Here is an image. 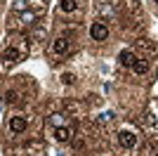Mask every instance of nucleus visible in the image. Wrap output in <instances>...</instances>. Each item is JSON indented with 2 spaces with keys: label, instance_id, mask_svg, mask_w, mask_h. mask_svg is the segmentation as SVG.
<instances>
[{
  "label": "nucleus",
  "instance_id": "nucleus-7",
  "mask_svg": "<svg viewBox=\"0 0 158 156\" xmlns=\"http://www.w3.org/2000/svg\"><path fill=\"white\" fill-rule=\"evenodd\" d=\"M118 59H120V64L125 66V69H132V64L137 62V54H135L132 50H123V52L118 54Z\"/></svg>",
  "mask_w": 158,
  "mask_h": 156
},
{
  "label": "nucleus",
  "instance_id": "nucleus-12",
  "mask_svg": "<svg viewBox=\"0 0 158 156\" xmlns=\"http://www.w3.org/2000/svg\"><path fill=\"white\" fill-rule=\"evenodd\" d=\"M61 83L64 85H73L76 83V76H73V73H64V76H61Z\"/></svg>",
  "mask_w": 158,
  "mask_h": 156
},
{
  "label": "nucleus",
  "instance_id": "nucleus-10",
  "mask_svg": "<svg viewBox=\"0 0 158 156\" xmlns=\"http://www.w3.org/2000/svg\"><path fill=\"white\" fill-rule=\"evenodd\" d=\"M40 10H31V12H21V24H33V21L38 19Z\"/></svg>",
  "mask_w": 158,
  "mask_h": 156
},
{
  "label": "nucleus",
  "instance_id": "nucleus-5",
  "mask_svg": "<svg viewBox=\"0 0 158 156\" xmlns=\"http://www.w3.org/2000/svg\"><path fill=\"white\" fill-rule=\"evenodd\" d=\"M52 137L57 140V142H69V140H71V128H69L66 123L54 125L52 128Z\"/></svg>",
  "mask_w": 158,
  "mask_h": 156
},
{
  "label": "nucleus",
  "instance_id": "nucleus-11",
  "mask_svg": "<svg viewBox=\"0 0 158 156\" xmlns=\"http://www.w3.org/2000/svg\"><path fill=\"white\" fill-rule=\"evenodd\" d=\"M132 71L135 73H146L149 71V62H146V59H137V62L132 64Z\"/></svg>",
  "mask_w": 158,
  "mask_h": 156
},
{
  "label": "nucleus",
  "instance_id": "nucleus-8",
  "mask_svg": "<svg viewBox=\"0 0 158 156\" xmlns=\"http://www.w3.org/2000/svg\"><path fill=\"white\" fill-rule=\"evenodd\" d=\"M76 7H78V0H61V2H59V10L66 12V14L76 12Z\"/></svg>",
  "mask_w": 158,
  "mask_h": 156
},
{
  "label": "nucleus",
  "instance_id": "nucleus-1",
  "mask_svg": "<svg viewBox=\"0 0 158 156\" xmlns=\"http://www.w3.org/2000/svg\"><path fill=\"white\" fill-rule=\"evenodd\" d=\"M90 38L97 40V43H102V40L109 38V26L102 24V21H94L92 26H90Z\"/></svg>",
  "mask_w": 158,
  "mask_h": 156
},
{
  "label": "nucleus",
  "instance_id": "nucleus-3",
  "mask_svg": "<svg viewBox=\"0 0 158 156\" xmlns=\"http://www.w3.org/2000/svg\"><path fill=\"white\" fill-rule=\"evenodd\" d=\"M50 50H52V54H57V57H64V54L71 52V43H69V38H57V40H52Z\"/></svg>",
  "mask_w": 158,
  "mask_h": 156
},
{
  "label": "nucleus",
  "instance_id": "nucleus-13",
  "mask_svg": "<svg viewBox=\"0 0 158 156\" xmlns=\"http://www.w3.org/2000/svg\"><path fill=\"white\" fill-rule=\"evenodd\" d=\"M153 2H158V0H153Z\"/></svg>",
  "mask_w": 158,
  "mask_h": 156
},
{
  "label": "nucleus",
  "instance_id": "nucleus-2",
  "mask_svg": "<svg viewBox=\"0 0 158 156\" xmlns=\"http://www.w3.org/2000/svg\"><path fill=\"white\" fill-rule=\"evenodd\" d=\"M118 142H120L123 149H135V147H137V132H132V130H120Z\"/></svg>",
  "mask_w": 158,
  "mask_h": 156
},
{
  "label": "nucleus",
  "instance_id": "nucleus-6",
  "mask_svg": "<svg viewBox=\"0 0 158 156\" xmlns=\"http://www.w3.org/2000/svg\"><path fill=\"white\" fill-rule=\"evenodd\" d=\"M24 54H26V50H19L17 45H10L2 52V59H5V62H17V59H21Z\"/></svg>",
  "mask_w": 158,
  "mask_h": 156
},
{
  "label": "nucleus",
  "instance_id": "nucleus-9",
  "mask_svg": "<svg viewBox=\"0 0 158 156\" xmlns=\"http://www.w3.org/2000/svg\"><path fill=\"white\" fill-rule=\"evenodd\" d=\"M33 2H40V0H14L12 7L17 10V12H26V7H31Z\"/></svg>",
  "mask_w": 158,
  "mask_h": 156
},
{
  "label": "nucleus",
  "instance_id": "nucleus-4",
  "mask_svg": "<svg viewBox=\"0 0 158 156\" xmlns=\"http://www.w3.org/2000/svg\"><path fill=\"white\" fill-rule=\"evenodd\" d=\"M26 128H28V118H26V116L17 114V116H12V118H10V132L19 135V132H24Z\"/></svg>",
  "mask_w": 158,
  "mask_h": 156
}]
</instances>
